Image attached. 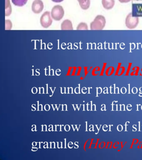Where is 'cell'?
I'll return each instance as SVG.
<instances>
[{
    "instance_id": "obj_8",
    "label": "cell",
    "mask_w": 142,
    "mask_h": 160,
    "mask_svg": "<svg viewBox=\"0 0 142 160\" xmlns=\"http://www.w3.org/2000/svg\"><path fill=\"white\" fill-rule=\"evenodd\" d=\"M80 6L83 10H86L89 8L91 4L90 0H78Z\"/></svg>"
},
{
    "instance_id": "obj_11",
    "label": "cell",
    "mask_w": 142,
    "mask_h": 160,
    "mask_svg": "<svg viewBox=\"0 0 142 160\" xmlns=\"http://www.w3.org/2000/svg\"><path fill=\"white\" fill-rule=\"evenodd\" d=\"M77 30H88V25L85 22H81L78 25Z\"/></svg>"
},
{
    "instance_id": "obj_5",
    "label": "cell",
    "mask_w": 142,
    "mask_h": 160,
    "mask_svg": "<svg viewBox=\"0 0 142 160\" xmlns=\"http://www.w3.org/2000/svg\"><path fill=\"white\" fill-rule=\"evenodd\" d=\"M44 8L43 1L41 0H35L32 5V10L33 12L39 14L42 12Z\"/></svg>"
},
{
    "instance_id": "obj_10",
    "label": "cell",
    "mask_w": 142,
    "mask_h": 160,
    "mask_svg": "<svg viewBox=\"0 0 142 160\" xmlns=\"http://www.w3.org/2000/svg\"><path fill=\"white\" fill-rule=\"evenodd\" d=\"M6 16L10 15L12 12V8L9 0H6Z\"/></svg>"
},
{
    "instance_id": "obj_4",
    "label": "cell",
    "mask_w": 142,
    "mask_h": 160,
    "mask_svg": "<svg viewBox=\"0 0 142 160\" xmlns=\"http://www.w3.org/2000/svg\"><path fill=\"white\" fill-rule=\"evenodd\" d=\"M53 21L50 16V12L46 11L42 14L40 18V23L42 27L48 28L51 25Z\"/></svg>"
},
{
    "instance_id": "obj_13",
    "label": "cell",
    "mask_w": 142,
    "mask_h": 160,
    "mask_svg": "<svg viewBox=\"0 0 142 160\" xmlns=\"http://www.w3.org/2000/svg\"><path fill=\"white\" fill-rule=\"evenodd\" d=\"M64 129L66 131H68L70 129V127L69 125H66V126H65Z\"/></svg>"
},
{
    "instance_id": "obj_14",
    "label": "cell",
    "mask_w": 142,
    "mask_h": 160,
    "mask_svg": "<svg viewBox=\"0 0 142 160\" xmlns=\"http://www.w3.org/2000/svg\"><path fill=\"white\" fill-rule=\"evenodd\" d=\"M45 109L46 110V111H49L50 108V107L49 105H46L45 106Z\"/></svg>"
},
{
    "instance_id": "obj_12",
    "label": "cell",
    "mask_w": 142,
    "mask_h": 160,
    "mask_svg": "<svg viewBox=\"0 0 142 160\" xmlns=\"http://www.w3.org/2000/svg\"><path fill=\"white\" fill-rule=\"evenodd\" d=\"M118 1L121 3H128L131 1V0H118Z\"/></svg>"
},
{
    "instance_id": "obj_6",
    "label": "cell",
    "mask_w": 142,
    "mask_h": 160,
    "mask_svg": "<svg viewBox=\"0 0 142 160\" xmlns=\"http://www.w3.org/2000/svg\"><path fill=\"white\" fill-rule=\"evenodd\" d=\"M102 4L105 9L110 10L114 7L115 1V0H102Z\"/></svg>"
},
{
    "instance_id": "obj_7",
    "label": "cell",
    "mask_w": 142,
    "mask_h": 160,
    "mask_svg": "<svg viewBox=\"0 0 142 160\" xmlns=\"http://www.w3.org/2000/svg\"><path fill=\"white\" fill-rule=\"evenodd\" d=\"M61 28L63 30H73V25L69 20H65L61 25Z\"/></svg>"
},
{
    "instance_id": "obj_3",
    "label": "cell",
    "mask_w": 142,
    "mask_h": 160,
    "mask_svg": "<svg viewBox=\"0 0 142 160\" xmlns=\"http://www.w3.org/2000/svg\"><path fill=\"white\" fill-rule=\"evenodd\" d=\"M139 18L138 17H134L131 13L127 15L125 19V25L130 29L135 28L139 23Z\"/></svg>"
},
{
    "instance_id": "obj_2",
    "label": "cell",
    "mask_w": 142,
    "mask_h": 160,
    "mask_svg": "<svg viewBox=\"0 0 142 160\" xmlns=\"http://www.w3.org/2000/svg\"><path fill=\"white\" fill-rule=\"evenodd\" d=\"M51 15L52 18L56 21L61 20L64 15V11L60 5H56L52 9Z\"/></svg>"
},
{
    "instance_id": "obj_15",
    "label": "cell",
    "mask_w": 142,
    "mask_h": 160,
    "mask_svg": "<svg viewBox=\"0 0 142 160\" xmlns=\"http://www.w3.org/2000/svg\"><path fill=\"white\" fill-rule=\"evenodd\" d=\"M53 2H60L64 1V0H52Z\"/></svg>"
},
{
    "instance_id": "obj_1",
    "label": "cell",
    "mask_w": 142,
    "mask_h": 160,
    "mask_svg": "<svg viewBox=\"0 0 142 160\" xmlns=\"http://www.w3.org/2000/svg\"><path fill=\"white\" fill-rule=\"evenodd\" d=\"M106 20L104 16L98 15L90 24L92 30H102L105 26Z\"/></svg>"
},
{
    "instance_id": "obj_9",
    "label": "cell",
    "mask_w": 142,
    "mask_h": 160,
    "mask_svg": "<svg viewBox=\"0 0 142 160\" xmlns=\"http://www.w3.org/2000/svg\"><path fill=\"white\" fill-rule=\"evenodd\" d=\"M12 2L16 6L22 7L27 3L28 0H12Z\"/></svg>"
},
{
    "instance_id": "obj_16",
    "label": "cell",
    "mask_w": 142,
    "mask_h": 160,
    "mask_svg": "<svg viewBox=\"0 0 142 160\" xmlns=\"http://www.w3.org/2000/svg\"><path fill=\"white\" fill-rule=\"evenodd\" d=\"M33 148L34 149V150H33V151H36L38 150V148H37L33 147Z\"/></svg>"
}]
</instances>
